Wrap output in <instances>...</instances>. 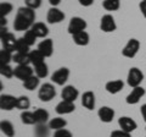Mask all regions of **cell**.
Listing matches in <instances>:
<instances>
[{
  "instance_id": "cell-35",
  "label": "cell",
  "mask_w": 146,
  "mask_h": 137,
  "mask_svg": "<svg viewBox=\"0 0 146 137\" xmlns=\"http://www.w3.org/2000/svg\"><path fill=\"white\" fill-rule=\"evenodd\" d=\"M49 130L50 127L45 126V124H36V129H35V136L36 137H48L49 135Z\"/></svg>"
},
{
  "instance_id": "cell-19",
  "label": "cell",
  "mask_w": 146,
  "mask_h": 137,
  "mask_svg": "<svg viewBox=\"0 0 146 137\" xmlns=\"http://www.w3.org/2000/svg\"><path fill=\"white\" fill-rule=\"evenodd\" d=\"M124 87V83H123L122 80H113V81H108L106 85H105V89L110 94H117L118 92H121Z\"/></svg>"
},
{
  "instance_id": "cell-15",
  "label": "cell",
  "mask_w": 146,
  "mask_h": 137,
  "mask_svg": "<svg viewBox=\"0 0 146 137\" xmlns=\"http://www.w3.org/2000/svg\"><path fill=\"white\" fill-rule=\"evenodd\" d=\"M38 50L45 58H50L54 53V42L50 38H45L38 44Z\"/></svg>"
},
{
  "instance_id": "cell-17",
  "label": "cell",
  "mask_w": 146,
  "mask_h": 137,
  "mask_svg": "<svg viewBox=\"0 0 146 137\" xmlns=\"http://www.w3.org/2000/svg\"><path fill=\"white\" fill-rule=\"evenodd\" d=\"M98 116L102 122L108 124V122H111L113 120V118H115V110L110 107H101L98 111Z\"/></svg>"
},
{
  "instance_id": "cell-18",
  "label": "cell",
  "mask_w": 146,
  "mask_h": 137,
  "mask_svg": "<svg viewBox=\"0 0 146 137\" xmlns=\"http://www.w3.org/2000/svg\"><path fill=\"white\" fill-rule=\"evenodd\" d=\"M82 105L88 110H93L95 108V94L91 91H86L82 95Z\"/></svg>"
},
{
  "instance_id": "cell-34",
  "label": "cell",
  "mask_w": 146,
  "mask_h": 137,
  "mask_svg": "<svg viewBox=\"0 0 146 137\" xmlns=\"http://www.w3.org/2000/svg\"><path fill=\"white\" fill-rule=\"evenodd\" d=\"M0 74L6 79H11L15 76V68H12L10 65H0Z\"/></svg>"
},
{
  "instance_id": "cell-22",
  "label": "cell",
  "mask_w": 146,
  "mask_h": 137,
  "mask_svg": "<svg viewBox=\"0 0 146 137\" xmlns=\"http://www.w3.org/2000/svg\"><path fill=\"white\" fill-rule=\"evenodd\" d=\"M0 129L1 132L7 137H15V127H13L12 122H10L9 120H3L0 122Z\"/></svg>"
},
{
  "instance_id": "cell-24",
  "label": "cell",
  "mask_w": 146,
  "mask_h": 137,
  "mask_svg": "<svg viewBox=\"0 0 146 137\" xmlns=\"http://www.w3.org/2000/svg\"><path fill=\"white\" fill-rule=\"evenodd\" d=\"M33 113H34L36 124H45V122L49 120V111L45 110V109H43V108L35 109Z\"/></svg>"
},
{
  "instance_id": "cell-33",
  "label": "cell",
  "mask_w": 146,
  "mask_h": 137,
  "mask_svg": "<svg viewBox=\"0 0 146 137\" xmlns=\"http://www.w3.org/2000/svg\"><path fill=\"white\" fill-rule=\"evenodd\" d=\"M12 52L6 49H1L0 50V65H7L10 61H12Z\"/></svg>"
},
{
  "instance_id": "cell-36",
  "label": "cell",
  "mask_w": 146,
  "mask_h": 137,
  "mask_svg": "<svg viewBox=\"0 0 146 137\" xmlns=\"http://www.w3.org/2000/svg\"><path fill=\"white\" fill-rule=\"evenodd\" d=\"M13 10V6H12V4L10 3H1L0 4V16L1 17H5L7 16L9 13H10L11 11Z\"/></svg>"
},
{
  "instance_id": "cell-6",
  "label": "cell",
  "mask_w": 146,
  "mask_h": 137,
  "mask_svg": "<svg viewBox=\"0 0 146 137\" xmlns=\"http://www.w3.org/2000/svg\"><path fill=\"white\" fill-rule=\"evenodd\" d=\"M140 49V42L135 38H131L128 40V43L125 44V47L123 48L122 50V55L124 58H129V59H133L136 54H138Z\"/></svg>"
},
{
  "instance_id": "cell-37",
  "label": "cell",
  "mask_w": 146,
  "mask_h": 137,
  "mask_svg": "<svg viewBox=\"0 0 146 137\" xmlns=\"http://www.w3.org/2000/svg\"><path fill=\"white\" fill-rule=\"evenodd\" d=\"M23 38L27 43H28L29 47H32V45H34V43L36 42V39H38V37L34 34V32L32 31V30H28V31H26V33L23 36Z\"/></svg>"
},
{
  "instance_id": "cell-42",
  "label": "cell",
  "mask_w": 146,
  "mask_h": 137,
  "mask_svg": "<svg viewBox=\"0 0 146 137\" xmlns=\"http://www.w3.org/2000/svg\"><path fill=\"white\" fill-rule=\"evenodd\" d=\"M79 4L82 6H85V7H88V6H91L94 4V0H78Z\"/></svg>"
},
{
  "instance_id": "cell-32",
  "label": "cell",
  "mask_w": 146,
  "mask_h": 137,
  "mask_svg": "<svg viewBox=\"0 0 146 137\" xmlns=\"http://www.w3.org/2000/svg\"><path fill=\"white\" fill-rule=\"evenodd\" d=\"M34 72H35V76H38L39 79H45L49 75V67L46 64L43 62L38 66H34Z\"/></svg>"
},
{
  "instance_id": "cell-39",
  "label": "cell",
  "mask_w": 146,
  "mask_h": 137,
  "mask_svg": "<svg viewBox=\"0 0 146 137\" xmlns=\"http://www.w3.org/2000/svg\"><path fill=\"white\" fill-rule=\"evenodd\" d=\"M54 137H73V135H72V132L68 131L67 129H61V130L55 131Z\"/></svg>"
},
{
  "instance_id": "cell-21",
  "label": "cell",
  "mask_w": 146,
  "mask_h": 137,
  "mask_svg": "<svg viewBox=\"0 0 146 137\" xmlns=\"http://www.w3.org/2000/svg\"><path fill=\"white\" fill-rule=\"evenodd\" d=\"M72 38H73V42L77 45H79V47H85V45H88L90 42V36L88 32H85V31L79 32V33H77V34H73Z\"/></svg>"
},
{
  "instance_id": "cell-20",
  "label": "cell",
  "mask_w": 146,
  "mask_h": 137,
  "mask_svg": "<svg viewBox=\"0 0 146 137\" xmlns=\"http://www.w3.org/2000/svg\"><path fill=\"white\" fill-rule=\"evenodd\" d=\"M32 31L34 32V34L38 38H43L45 39L48 37V34H49V28H48V26L43 24V22H35V24L32 26Z\"/></svg>"
},
{
  "instance_id": "cell-11",
  "label": "cell",
  "mask_w": 146,
  "mask_h": 137,
  "mask_svg": "<svg viewBox=\"0 0 146 137\" xmlns=\"http://www.w3.org/2000/svg\"><path fill=\"white\" fill-rule=\"evenodd\" d=\"M118 125H119L121 130L125 131V132H129V134L135 131L136 127H138L136 121L134 120V119L129 118V116H121L119 119H118Z\"/></svg>"
},
{
  "instance_id": "cell-16",
  "label": "cell",
  "mask_w": 146,
  "mask_h": 137,
  "mask_svg": "<svg viewBox=\"0 0 146 137\" xmlns=\"http://www.w3.org/2000/svg\"><path fill=\"white\" fill-rule=\"evenodd\" d=\"M55 110L58 115H66V114H71L76 110V105L73 102H67V100H61L56 105Z\"/></svg>"
},
{
  "instance_id": "cell-3",
  "label": "cell",
  "mask_w": 146,
  "mask_h": 137,
  "mask_svg": "<svg viewBox=\"0 0 146 137\" xmlns=\"http://www.w3.org/2000/svg\"><path fill=\"white\" fill-rule=\"evenodd\" d=\"M0 38H1V44H3V49L10 50V52H15V47H16V42L17 39L15 38V36L10 32H7V28L1 27V32H0Z\"/></svg>"
},
{
  "instance_id": "cell-28",
  "label": "cell",
  "mask_w": 146,
  "mask_h": 137,
  "mask_svg": "<svg viewBox=\"0 0 146 137\" xmlns=\"http://www.w3.org/2000/svg\"><path fill=\"white\" fill-rule=\"evenodd\" d=\"M39 81H40L39 77L33 75L32 77H29V79H27L26 81H23V87L27 91H34L39 86Z\"/></svg>"
},
{
  "instance_id": "cell-12",
  "label": "cell",
  "mask_w": 146,
  "mask_h": 137,
  "mask_svg": "<svg viewBox=\"0 0 146 137\" xmlns=\"http://www.w3.org/2000/svg\"><path fill=\"white\" fill-rule=\"evenodd\" d=\"M34 74V70L29 65H17L15 67V77L21 81H26L27 79L32 77Z\"/></svg>"
},
{
  "instance_id": "cell-43",
  "label": "cell",
  "mask_w": 146,
  "mask_h": 137,
  "mask_svg": "<svg viewBox=\"0 0 146 137\" xmlns=\"http://www.w3.org/2000/svg\"><path fill=\"white\" fill-rule=\"evenodd\" d=\"M140 113H141V116H143V119L146 121V104H143V105H141Z\"/></svg>"
},
{
  "instance_id": "cell-9",
  "label": "cell",
  "mask_w": 146,
  "mask_h": 137,
  "mask_svg": "<svg viewBox=\"0 0 146 137\" xmlns=\"http://www.w3.org/2000/svg\"><path fill=\"white\" fill-rule=\"evenodd\" d=\"M65 20V13L62 10H60L58 7H50L46 13V21L49 24L55 25V24H60Z\"/></svg>"
},
{
  "instance_id": "cell-27",
  "label": "cell",
  "mask_w": 146,
  "mask_h": 137,
  "mask_svg": "<svg viewBox=\"0 0 146 137\" xmlns=\"http://www.w3.org/2000/svg\"><path fill=\"white\" fill-rule=\"evenodd\" d=\"M29 45L25 40L23 37L17 38L16 47H15V53H22V54H29Z\"/></svg>"
},
{
  "instance_id": "cell-8",
  "label": "cell",
  "mask_w": 146,
  "mask_h": 137,
  "mask_svg": "<svg viewBox=\"0 0 146 137\" xmlns=\"http://www.w3.org/2000/svg\"><path fill=\"white\" fill-rule=\"evenodd\" d=\"M70 77V70L67 67H60L51 75V81L57 86H63Z\"/></svg>"
},
{
  "instance_id": "cell-26",
  "label": "cell",
  "mask_w": 146,
  "mask_h": 137,
  "mask_svg": "<svg viewBox=\"0 0 146 137\" xmlns=\"http://www.w3.org/2000/svg\"><path fill=\"white\" fill-rule=\"evenodd\" d=\"M12 61L16 62L17 65H29L31 58L29 54H22V53H15L12 58Z\"/></svg>"
},
{
  "instance_id": "cell-31",
  "label": "cell",
  "mask_w": 146,
  "mask_h": 137,
  "mask_svg": "<svg viewBox=\"0 0 146 137\" xmlns=\"http://www.w3.org/2000/svg\"><path fill=\"white\" fill-rule=\"evenodd\" d=\"M31 107V100L27 95H21V97L17 98V104H16V108L20 109V110L25 111L27 110Z\"/></svg>"
},
{
  "instance_id": "cell-25",
  "label": "cell",
  "mask_w": 146,
  "mask_h": 137,
  "mask_svg": "<svg viewBox=\"0 0 146 137\" xmlns=\"http://www.w3.org/2000/svg\"><path fill=\"white\" fill-rule=\"evenodd\" d=\"M29 58H31V64H32V65H34V66H38V65H40V64L45 62L44 61L45 56L39 52L38 49L29 52Z\"/></svg>"
},
{
  "instance_id": "cell-5",
  "label": "cell",
  "mask_w": 146,
  "mask_h": 137,
  "mask_svg": "<svg viewBox=\"0 0 146 137\" xmlns=\"http://www.w3.org/2000/svg\"><path fill=\"white\" fill-rule=\"evenodd\" d=\"M56 95V89H55L54 85L51 83H44L40 86L38 91V97L42 102H50L52 100Z\"/></svg>"
},
{
  "instance_id": "cell-45",
  "label": "cell",
  "mask_w": 146,
  "mask_h": 137,
  "mask_svg": "<svg viewBox=\"0 0 146 137\" xmlns=\"http://www.w3.org/2000/svg\"><path fill=\"white\" fill-rule=\"evenodd\" d=\"M0 21H1V22H0L1 27H4V25L6 26V17H1V16H0Z\"/></svg>"
},
{
  "instance_id": "cell-4",
  "label": "cell",
  "mask_w": 146,
  "mask_h": 137,
  "mask_svg": "<svg viewBox=\"0 0 146 137\" xmlns=\"http://www.w3.org/2000/svg\"><path fill=\"white\" fill-rule=\"evenodd\" d=\"M86 26L88 25H86V21L84 19H82L79 16H76V17H72L71 19L70 24H68V27H67V31L71 36H73V34L79 33V32L85 31Z\"/></svg>"
},
{
  "instance_id": "cell-14",
  "label": "cell",
  "mask_w": 146,
  "mask_h": 137,
  "mask_svg": "<svg viewBox=\"0 0 146 137\" xmlns=\"http://www.w3.org/2000/svg\"><path fill=\"white\" fill-rule=\"evenodd\" d=\"M79 92L74 86H65L63 89L61 91V98L62 100H67V102H73L78 98Z\"/></svg>"
},
{
  "instance_id": "cell-2",
  "label": "cell",
  "mask_w": 146,
  "mask_h": 137,
  "mask_svg": "<svg viewBox=\"0 0 146 137\" xmlns=\"http://www.w3.org/2000/svg\"><path fill=\"white\" fill-rule=\"evenodd\" d=\"M143 81H144V74L139 67L129 68V72H128V76H127V83L129 85L131 88L139 87Z\"/></svg>"
},
{
  "instance_id": "cell-40",
  "label": "cell",
  "mask_w": 146,
  "mask_h": 137,
  "mask_svg": "<svg viewBox=\"0 0 146 137\" xmlns=\"http://www.w3.org/2000/svg\"><path fill=\"white\" fill-rule=\"evenodd\" d=\"M110 137H131V134L129 132H125L123 130H116L111 132V136Z\"/></svg>"
},
{
  "instance_id": "cell-29",
  "label": "cell",
  "mask_w": 146,
  "mask_h": 137,
  "mask_svg": "<svg viewBox=\"0 0 146 137\" xmlns=\"http://www.w3.org/2000/svg\"><path fill=\"white\" fill-rule=\"evenodd\" d=\"M21 121L26 125H36L34 113L28 111V110H25L21 113Z\"/></svg>"
},
{
  "instance_id": "cell-7",
  "label": "cell",
  "mask_w": 146,
  "mask_h": 137,
  "mask_svg": "<svg viewBox=\"0 0 146 137\" xmlns=\"http://www.w3.org/2000/svg\"><path fill=\"white\" fill-rule=\"evenodd\" d=\"M100 30L102 32H106V33L115 32L117 30L115 17H113L111 13H106V15H104L101 17V20H100Z\"/></svg>"
},
{
  "instance_id": "cell-44",
  "label": "cell",
  "mask_w": 146,
  "mask_h": 137,
  "mask_svg": "<svg viewBox=\"0 0 146 137\" xmlns=\"http://www.w3.org/2000/svg\"><path fill=\"white\" fill-rule=\"evenodd\" d=\"M49 3H50V5H51L52 7H57L58 5H60L61 0H49Z\"/></svg>"
},
{
  "instance_id": "cell-1",
  "label": "cell",
  "mask_w": 146,
  "mask_h": 137,
  "mask_svg": "<svg viewBox=\"0 0 146 137\" xmlns=\"http://www.w3.org/2000/svg\"><path fill=\"white\" fill-rule=\"evenodd\" d=\"M34 21H35V11L33 9H29L27 6L18 7L15 21H13V30L18 32L28 31L35 24Z\"/></svg>"
},
{
  "instance_id": "cell-41",
  "label": "cell",
  "mask_w": 146,
  "mask_h": 137,
  "mask_svg": "<svg viewBox=\"0 0 146 137\" xmlns=\"http://www.w3.org/2000/svg\"><path fill=\"white\" fill-rule=\"evenodd\" d=\"M139 9H140L141 13H143V16L146 19V0H143V1L139 4Z\"/></svg>"
},
{
  "instance_id": "cell-23",
  "label": "cell",
  "mask_w": 146,
  "mask_h": 137,
  "mask_svg": "<svg viewBox=\"0 0 146 137\" xmlns=\"http://www.w3.org/2000/svg\"><path fill=\"white\" fill-rule=\"evenodd\" d=\"M67 125V121L65 120V119H62L60 116L57 118H54L51 119V120L49 121V127L50 130H54V131H57V130H61V129H65Z\"/></svg>"
},
{
  "instance_id": "cell-10",
  "label": "cell",
  "mask_w": 146,
  "mask_h": 137,
  "mask_svg": "<svg viewBox=\"0 0 146 137\" xmlns=\"http://www.w3.org/2000/svg\"><path fill=\"white\" fill-rule=\"evenodd\" d=\"M16 104H17V98L13 97V95L11 94L0 95V108H1V110L10 111L16 108Z\"/></svg>"
},
{
  "instance_id": "cell-38",
  "label": "cell",
  "mask_w": 146,
  "mask_h": 137,
  "mask_svg": "<svg viewBox=\"0 0 146 137\" xmlns=\"http://www.w3.org/2000/svg\"><path fill=\"white\" fill-rule=\"evenodd\" d=\"M25 6L36 10L42 6V0H25Z\"/></svg>"
},
{
  "instance_id": "cell-30",
  "label": "cell",
  "mask_w": 146,
  "mask_h": 137,
  "mask_svg": "<svg viewBox=\"0 0 146 137\" xmlns=\"http://www.w3.org/2000/svg\"><path fill=\"white\" fill-rule=\"evenodd\" d=\"M102 7L107 11H117L121 7V0H104Z\"/></svg>"
},
{
  "instance_id": "cell-13",
  "label": "cell",
  "mask_w": 146,
  "mask_h": 137,
  "mask_svg": "<svg viewBox=\"0 0 146 137\" xmlns=\"http://www.w3.org/2000/svg\"><path fill=\"white\" fill-rule=\"evenodd\" d=\"M144 95H145V89L141 86H139V87H135L131 89V92L127 95L125 102L127 104H130V105L131 104H138Z\"/></svg>"
}]
</instances>
